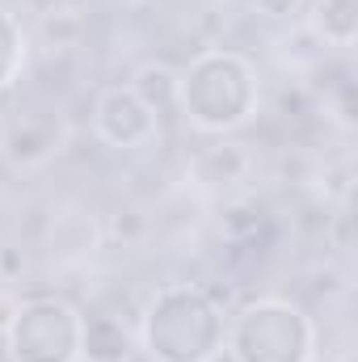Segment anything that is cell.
I'll return each mask as SVG.
<instances>
[{"label":"cell","mask_w":358,"mask_h":362,"mask_svg":"<svg viewBox=\"0 0 358 362\" xmlns=\"http://www.w3.org/2000/svg\"><path fill=\"white\" fill-rule=\"evenodd\" d=\"M228 316L219 299L194 282L161 286L139 316V346L152 362H215L224 354Z\"/></svg>","instance_id":"cell-1"},{"label":"cell","mask_w":358,"mask_h":362,"mask_svg":"<svg viewBox=\"0 0 358 362\" xmlns=\"http://www.w3.org/2000/svg\"><path fill=\"white\" fill-rule=\"evenodd\" d=\"M258 105H262V81L241 51L211 47L178 72V110L202 135L241 131L258 114Z\"/></svg>","instance_id":"cell-2"},{"label":"cell","mask_w":358,"mask_h":362,"mask_svg":"<svg viewBox=\"0 0 358 362\" xmlns=\"http://www.w3.org/2000/svg\"><path fill=\"white\" fill-rule=\"evenodd\" d=\"M316 320L282 295L241 303L224 333V354L232 362H316Z\"/></svg>","instance_id":"cell-3"},{"label":"cell","mask_w":358,"mask_h":362,"mask_svg":"<svg viewBox=\"0 0 358 362\" xmlns=\"http://www.w3.org/2000/svg\"><path fill=\"white\" fill-rule=\"evenodd\" d=\"M81 308L55 295L17 303L4 325L8 362H81Z\"/></svg>","instance_id":"cell-4"},{"label":"cell","mask_w":358,"mask_h":362,"mask_svg":"<svg viewBox=\"0 0 358 362\" xmlns=\"http://www.w3.org/2000/svg\"><path fill=\"white\" fill-rule=\"evenodd\" d=\"M93 135L105 148L135 152V148H148L161 135V114L152 105H144L131 93V85H110L93 101Z\"/></svg>","instance_id":"cell-5"},{"label":"cell","mask_w":358,"mask_h":362,"mask_svg":"<svg viewBox=\"0 0 358 362\" xmlns=\"http://www.w3.org/2000/svg\"><path fill=\"white\" fill-rule=\"evenodd\" d=\"M0 144H4V156L13 165L34 169V165L51 160L59 152V144H64V118L55 110H47V114H21V118L8 122V131H4Z\"/></svg>","instance_id":"cell-6"},{"label":"cell","mask_w":358,"mask_h":362,"mask_svg":"<svg viewBox=\"0 0 358 362\" xmlns=\"http://www.w3.org/2000/svg\"><path fill=\"white\" fill-rule=\"evenodd\" d=\"M249 169H253L249 148L232 144V139L228 144H211V148H202L190 160V177L198 181L202 189H232V185H241L249 177Z\"/></svg>","instance_id":"cell-7"},{"label":"cell","mask_w":358,"mask_h":362,"mask_svg":"<svg viewBox=\"0 0 358 362\" xmlns=\"http://www.w3.org/2000/svg\"><path fill=\"white\" fill-rule=\"evenodd\" d=\"M131 333L110 312H85L81 316V362H127Z\"/></svg>","instance_id":"cell-8"},{"label":"cell","mask_w":358,"mask_h":362,"mask_svg":"<svg viewBox=\"0 0 358 362\" xmlns=\"http://www.w3.org/2000/svg\"><path fill=\"white\" fill-rule=\"evenodd\" d=\"M304 25L325 51H350L358 42V0H316Z\"/></svg>","instance_id":"cell-9"},{"label":"cell","mask_w":358,"mask_h":362,"mask_svg":"<svg viewBox=\"0 0 358 362\" xmlns=\"http://www.w3.org/2000/svg\"><path fill=\"white\" fill-rule=\"evenodd\" d=\"M131 93L144 101V105H152L156 114H165V110H173L178 105V68H169V64H144L135 76H131Z\"/></svg>","instance_id":"cell-10"},{"label":"cell","mask_w":358,"mask_h":362,"mask_svg":"<svg viewBox=\"0 0 358 362\" xmlns=\"http://www.w3.org/2000/svg\"><path fill=\"white\" fill-rule=\"evenodd\" d=\"M25 55H30V34H25V25L0 4V93L21 76Z\"/></svg>","instance_id":"cell-11"},{"label":"cell","mask_w":358,"mask_h":362,"mask_svg":"<svg viewBox=\"0 0 358 362\" xmlns=\"http://www.w3.org/2000/svg\"><path fill=\"white\" fill-rule=\"evenodd\" d=\"M81 30H85V21L76 17V13H42V34H47V42L51 47H76V38H81Z\"/></svg>","instance_id":"cell-12"},{"label":"cell","mask_w":358,"mask_h":362,"mask_svg":"<svg viewBox=\"0 0 358 362\" xmlns=\"http://www.w3.org/2000/svg\"><path fill=\"white\" fill-rule=\"evenodd\" d=\"M262 223V211L253 206V202H224V211H219V228L228 232V236H249L253 228Z\"/></svg>","instance_id":"cell-13"},{"label":"cell","mask_w":358,"mask_h":362,"mask_svg":"<svg viewBox=\"0 0 358 362\" xmlns=\"http://www.w3.org/2000/svg\"><path fill=\"white\" fill-rule=\"evenodd\" d=\"M308 0H253V8L270 21H299Z\"/></svg>","instance_id":"cell-14"},{"label":"cell","mask_w":358,"mask_h":362,"mask_svg":"<svg viewBox=\"0 0 358 362\" xmlns=\"http://www.w3.org/2000/svg\"><path fill=\"white\" fill-rule=\"evenodd\" d=\"M110 4H118V8H135V4H144V0H110Z\"/></svg>","instance_id":"cell-15"}]
</instances>
